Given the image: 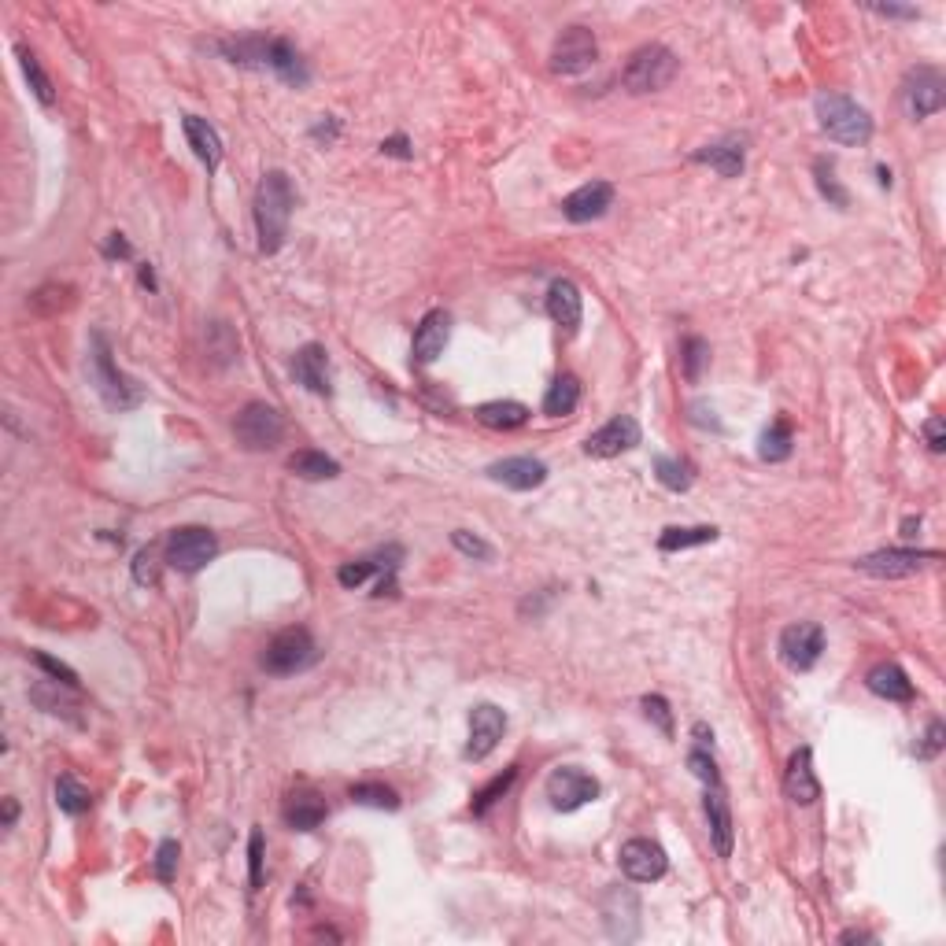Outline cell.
Masks as SVG:
<instances>
[{"mask_svg":"<svg viewBox=\"0 0 946 946\" xmlns=\"http://www.w3.org/2000/svg\"><path fill=\"white\" fill-rule=\"evenodd\" d=\"M618 862H621V873L629 876V880H636V884H655L669 869L666 850L658 847L655 839H629V843L621 847Z\"/></svg>","mask_w":946,"mask_h":946,"instance_id":"cell-12","label":"cell"},{"mask_svg":"<svg viewBox=\"0 0 946 946\" xmlns=\"http://www.w3.org/2000/svg\"><path fill=\"white\" fill-rule=\"evenodd\" d=\"M134 581H137V584H156V551H152V547L137 551V558H134Z\"/></svg>","mask_w":946,"mask_h":946,"instance_id":"cell-48","label":"cell"},{"mask_svg":"<svg viewBox=\"0 0 946 946\" xmlns=\"http://www.w3.org/2000/svg\"><path fill=\"white\" fill-rule=\"evenodd\" d=\"M488 477L503 488H514V492H533L547 481V466L533 455H514V459L492 462Z\"/></svg>","mask_w":946,"mask_h":946,"instance_id":"cell-18","label":"cell"},{"mask_svg":"<svg viewBox=\"0 0 946 946\" xmlns=\"http://www.w3.org/2000/svg\"><path fill=\"white\" fill-rule=\"evenodd\" d=\"M599 60V41L588 26H566L551 45V71L555 74H584Z\"/></svg>","mask_w":946,"mask_h":946,"instance_id":"cell-9","label":"cell"},{"mask_svg":"<svg viewBox=\"0 0 946 946\" xmlns=\"http://www.w3.org/2000/svg\"><path fill=\"white\" fill-rule=\"evenodd\" d=\"M248 884L252 891L263 887V828H252L248 836Z\"/></svg>","mask_w":946,"mask_h":946,"instance_id":"cell-43","label":"cell"},{"mask_svg":"<svg viewBox=\"0 0 946 946\" xmlns=\"http://www.w3.org/2000/svg\"><path fill=\"white\" fill-rule=\"evenodd\" d=\"M315 137L318 141H337V122H318Z\"/></svg>","mask_w":946,"mask_h":946,"instance_id":"cell-54","label":"cell"},{"mask_svg":"<svg viewBox=\"0 0 946 946\" xmlns=\"http://www.w3.org/2000/svg\"><path fill=\"white\" fill-rule=\"evenodd\" d=\"M869 939H873L869 932H843L839 935V943H869Z\"/></svg>","mask_w":946,"mask_h":946,"instance_id":"cell-57","label":"cell"},{"mask_svg":"<svg viewBox=\"0 0 946 946\" xmlns=\"http://www.w3.org/2000/svg\"><path fill=\"white\" fill-rule=\"evenodd\" d=\"M873 12L887 19H917V8H895V4H873Z\"/></svg>","mask_w":946,"mask_h":946,"instance_id":"cell-52","label":"cell"},{"mask_svg":"<svg viewBox=\"0 0 946 946\" xmlns=\"http://www.w3.org/2000/svg\"><path fill=\"white\" fill-rule=\"evenodd\" d=\"M289 470L296 473V477H304V481H329V477H337L340 466L337 459H329L326 451H296V455H289Z\"/></svg>","mask_w":946,"mask_h":946,"instance_id":"cell-31","label":"cell"},{"mask_svg":"<svg viewBox=\"0 0 946 946\" xmlns=\"http://www.w3.org/2000/svg\"><path fill=\"white\" fill-rule=\"evenodd\" d=\"M547 799L558 813H573L599 799V780L577 769V765H562L547 777Z\"/></svg>","mask_w":946,"mask_h":946,"instance_id":"cell-10","label":"cell"},{"mask_svg":"<svg viewBox=\"0 0 946 946\" xmlns=\"http://www.w3.org/2000/svg\"><path fill=\"white\" fill-rule=\"evenodd\" d=\"M326 813H329L326 799L311 788H296L289 799H285V806H281L285 825L296 828V832H315V828L326 821Z\"/></svg>","mask_w":946,"mask_h":946,"instance_id":"cell-22","label":"cell"},{"mask_svg":"<svg viewBox=\"0 0 946 946\" xmlns=\"http://www.w3.org/2000/svg\"><path fill=\"white\" fill-rule=\"evenodd\" d=\"M15 817H19V806H15V799H4V828H12Z\"/></svg>","mask_w":946,"mask_h":946,"instance_id":"cell-56","label":"cell"},{"mask_svg":"<svg viewBox=\"0 0 946 946\" xmlns=\"http://www.w3.org/2000/svg\"><path fill=\"white\" fill-rule=\"evenodd\" d=\"M34 662H37V666H41V669H49L52 677H56V684H67V688H74V684H78V673H74L71 666H63V662H56V658H49V655H41V651H37Z\"/></svg>","mask_w":946,"mask_h":946,"instance_id":"cell-47","label":"cell"},{"mask_svg":"<svg viewBox=\"0 0 946 946\" xmlns=\"http://www.w3.org/2000/svg\"><path fill=\"white\" fill-rule=\"evenodd\" d=\"M688 765H692V773L703 780V784H717V765H714V758H710V751L695 747V751L688 754Z\"/></svg>","mask_w":946,"mask_h":946,"instance_id":"cell-46","label":"cell"},{"mask_svg":"<svg viewBox=\"0 0 946 946\" xmlns=\"http://www.w3.org/2000/svg\"><path fill=\"white\" fill-rule=\"evenodd\" d=\"M89 377H93V385H97V392L104 396V403L108 407H115V411H130V407H137V403L145 400V389L137 385L134 377H126L115 366V359H111V348L108 340L100 337V333H93V352H89Z\"/></svg>","mask_w":946,"mask_h":946,"instance_id":"cell-4","label":"cell"},{"mask_svg":"<svg viewBox=\"0 0 946 946\" xmlns=\"http://www.w3.org/2000/svg\"><path fill=\"white\" fill-rule=\"evenodd\" d=\"M396 558H400V547H389V555H385V562H377V558H359V562H348V566H340L337 581L344 584V588H359V584L370 577V573L377 570H396Z\"/></svg>","mask_w":946,"mask_h":946,"instance_id":"cell-35","label":"cell"},{"mask_svg":"<svg viewBox=\"0 0 946 946\" xmlns=\"http://www.w3.org/2000/svg\"><path fill=\"white\" fill-rule=\"evenodd\" d=\"M507 732V714L492 703H481L470 710V743H466V758L470 762H485L488 754L496 751L499 740Z\"/></svg>","mask_w":946,"mask_h":946,"instance_id":"cell-14","label":"cell"},{"mask_svg":"<svg viewBox=\"0 0 946 946\" xmlns=\"http://www.w3.org/2000/svg\"><path fill=\"white\" fill-rule=\"evenodd\" d=\"M292 207H296V189H292L285 170H270L255 189V233H259V252L274 255L285 244L289 233Z\"/></svg>","mask_w":946,"mask_h":946,"instance_id":"cell-2","label":"cell"},{"mask_svg":"<svg viewBox=\"0 0 946 946\" xmlns=\"http://www.w3.org/2000/svg\"><path fill=\"white\" fill-rule=\"evenodd\" d=\"M603 924L607 935L618 943H632L640 935V898L629 887H610L603 895Z\"/></svg>","mask_w":946,"mask_h":946,"instance_id":"cell-15","label":"cell"},{"mask_svg":"<svg viewBox=\"0 0 946 946\" xmlns=\"http://www.w3.org/2000/svg\"><path fill=\"white\" fill-rule=\"evenodd\" d=\"M547 315H551L555 326L570 329V333L581 326L584 300H581V289H577L570 278H558L555 285L547 289Z\"/></svg>","mask_w":946,"mask_h":946,"instance_id":"cell-24","label":"cell"},{"mask_svg":"<svg viewBox=\"0 0 946 946\" xmlns=\"http://www.w3.org/2000/svg\"><path fill=\"white\" fill-rule=\"evenodd\" d=\"M784 791H788L791 802L799 806H810V802L821 799V784L813 777V751L810 747H799L791 754L788 769H784Z\"/></svg>","mask_w":946,"mask_h":946,"instance_id":"cell-23","label":"cell"},{"mask_svg":"<svg viewBox=\"0 0 946 946\" xmlns=\"http://www.w3.org/2000/svg\"><path fill=\"white\" fill-rule=\"evenodd\" d=\"M695 163L714 167L721 178H740L743 163H747V152H743V141L725 137V141H714V145L699 148V152H695Z\"/></svg>","mask_w":946,"mask_h":946,"instance_id":"cell-28","label":"cell"},{"mask_svg":"<svg viewBox=\"0 0 946 946\" xmlns=\"http://www.w3.org/2000/svg\"><path fill=\"white\" fill-rule=\"evenodd\" d=\"M477 422L488 425V429H503V433H510V429H522L525 422H529V407L518 400H492V403H481L477 407Z\"/></svg>","mask_w":946,"mask_h":946,"instance_id":"cell-29","label":"cell"},{"mask_svg":"<svg viewBox=\"0 0 946 946\" xmlns=\"http://www.w3.org/2000/svg\"><path fill=\"white\" fill-rule=\"evenodd\" d=\"M610 204H614V185L588 182V185H581L577 193H570L566 200H562V215H566L570 222H592V219H603Z\"/></svg>","mask_w":946,"mask_h":946,"instance_id":"cell-20","label":"cell"},{"mask_svg":"<svg viewBox=\"0 0 946 946\" xmlns=\"http://www.w3.org/2000/svg\"><path fill=\"white\" fill-rule=\"evenodd\" d=\"M817 185H821V193H825L828 204H836V207L850 204V196L843 193V185L836 182V167H832L828 159H817Z\"/></svg>","mask_w":946,"mask_h":946,"instance_id":"cell-41","label":"cell"},{"mask_svg":"<svg viewBox=\"0 0 946 946\" xmlns=\"http://www.w3.org/2000/svg\"><path fill=\"white\" fill-rule=\"evenodd\" d=\"M233 433L248 451H270L278 448L285 437V418L270 403H244L241 414L233 418Z\"/></svg>","mask_w":946,"mask_h":946,"instance_id":"cell-7","label":"cell"},{"mask_svg":"<svg viewBox=\"0 0 946 946\" xmlns=\"http://www.w3.org/2000/svg\"><path fill=\"white\" fill-rule=\"evenodd\" d=\"M451 340V315L448 311H429V315L418 322V329H414V363H437L440 355H444V348H448Z\"/></svg>","mask_w":946,"mask_h":946,"instance_id":"cell-19","label":"cell"},{"mask_svg":"<svg viewBox=\"0 0 946 946\" xmlns=\"http://www.w3.org/2000/svg\"><path fill=\"white\" fill-rule=\"evenodd\" d=\"M825 655V632L813 621H799V625H788L780 632V658L784 666L795 669V673H810Z\"/></svg>","mask_w":946,"mask_h":946,"instance_id":"cell-11","label":"cell"},{"mask_svg":"<svg viewBox=\"0 0 946 946\" xmlns=\"http://www.w3.org/2000/svg\"><path fill=\"white\" fill-rule=\"evenodd\" d=\"M514 777H518V769H507L503 777H496V780H492V784H485V788L477 791V795H473V813L481 817V813L492 810V806H496V802L503 799V795H507V791H510V784H514Z\"/></svg>","mask_w":946,"mask_h":946,"instance_id":"cell-40","label":"cell"},{"mask_svg":"<svg viewBox=\"0 0 946 946\" xmlns=\"http://www.w3.org/2000/svg\"><path fill=\"white\" fill-rule=\"evenodd\" d=\"M924 437H928V448H932V451H943L946 448L943 418H928V422H924Z\"/></svg>","mask_w":946,"mask_h":946,"instance_id":"cell-49","label":"cell"},{"mask_svg":"<svg viewBox=\"0 0 946 946\" xmlns=\"http://www.w3.org/2000/svg\"><path fill=\"white\" fill-rule=\"evenodd\" d=\"M917 529H921V518H906V522H902V536H906V540H913Z\"/></svg>","mask_w":946,"mask_h":946,"instance_id":"cell-58","label":"cell"},{"mask_svg":"<svg viewBox=\"0 0 946 946\" xmlns=\"http://www.w3.org/2000/svg\"><path fill=\"white\" fill-rule=\"evenodd\" d=\"M215 555H219V540H215L211 529L185 525V529H174V533L167 536V562L174 570L196 573V570H204Z\"/></svg>","mask_w":946,"mask_h":946,"instance_id":"cell-8","label":"cell"},{"mask_svg":"<svg viewBox=\"0 0 946 946\" xmlns=\"http://www.w3.org/2000/svg\"><path fill=\"white\" fill-rule=\"evenodd\" d=\"M706 821H710V839H714V850L721 854V858H728L732 854V810H728V799L725 791L717 788V784H710V791H706Z\"/></svg>","mask_w":946,"mask_h":946,"instance_id":"cell-27","label":"cell"},{"mask_svg":"<svg viewBox=\"0 0 946 946\" xmlns=\"http://www.w3.org/2000/svg\"><path fill=\"white\" fill-rule=\"evenodd\" d=\"M717 536L721 533H717L714 525H673V529H666V533L658 536V547H662V551H684V547L714 544Z\"/></svg>","mask_w":946,"mask_h":946,"instance_id":"cell-32","label":"cell"},{"mask_svg":"<svg viewBox=\"0 0 946 946\" xmlns=\"http://www.w3.org/2000/svg\"><path fill=\"white\" fill-rule=\"evenodd\" d=\"M706 366H710V344L703 337H684V344H680V370H684V377L695 385Z\"/></svg>","mask_w":946,"mask_h":946,"instance_id":"cell-37","label":"cell"},{"mask_svg":"<svg viewBox=\"0 0 946 946\" xmlns=\"http://www.w3.org/2000/svg\"><path fill=\"white\" fill-rule=\"evenodd\" d=\"M89 802H93L89 788H82V784H78L74 777H67V773H63V777L56 780V806H60L63 813L78 817V813L89 810Z\"/></svg>","mask_w":946,"mask_h":946,"instance_id":"cell-38","label":"cell"},{"mask_svg":"<svg viewBox=\"0 0 946 946\" xmlns=\"http://www.w3.org/2000/svg\"><path fill=\"white\" fill-rule=\"evenodd\" d=\"M655 477L669 492H688L695 481V466L688 459H673V455H655Z\"/></svg>","mask_w":946,"mask_h":946,"instance_id":"cell-33","label":"cell"},{"mask_svg":"<svg viewBox=\"0 0 946 946\" xmlns=\"http://www.w3.org/2000/svg\"><path fill=\"white\" fill-rule=\"evenodd\" d=\"M577 403H581V381L573 374H562L551 381V389H547L544 396V414H551V418H562V414H573L577 411Z\"/></svg>","mask_w":946,"mask_h":946,"instance_id":"cell-30","label":"cell"},{"mask_svg":"<svg viewBox=\"0 0 946 946\" xmlns=\"http://www.w3.org/2000/svg\"><path fill=\"white\" fill-rule=\"evenodd\" d=\"M352 802H359V806H374V810H400V795L392 788H385V784H355L352 791Z\"/></svg>","mask_w":946,"mask_h":946,"instance_id":"cell-39","label":"cell"},{"mask_svg":"<svg viewBox=\"0 0 946 946\" xmlns=\"http://www.w3.org/2000/svg\"><path fill=\"white\" fill-rule=\"evenodd\" d=\"M939 551H910V547H884V551H873V555L858 558V570L873 573V577H913L924 562H935Z\"/></svg>","mask_w":946,"mask_h":946,"instance_id":"cell-13","label":"cell"},{"mask_svg":"<svg viewBox=\"0 0 946 946\" xmlns=\"http://www.w3.org/2000/svg\"><path fill=\"white\" fill-rule=\"evenodd\" d=\"M182 126H185V141H189V148L196 152V159H200L207 170H219V163H222L219 130H215L207 119H200V115H185Z\"/></svg>","mask_w":946,"mask_h":946,"instance_id":"cell-25","label":"cell"},{"mask_svg":"<svg viewBox=\"0 0 946 946\" xmlns=\"http://www.w3.org/2000/svg\"><path fill=\"white\" fill-rule=\"evenodd\" d=\"M695 740H699V747L706 751V747H714V732H706V725L699 721V725H695Z\"/></svg>","mask_w":946,"mask_h":946,"instance_id":"cell-55","label":"cell"},{"mask_svg":"<svg viewBox=\"0 0 946 946\" xmlns=\"http://www.w3.org/2000/svg\"><path fill=\"white\" fill-rule=\"evenodd\" d=\"M924 747H921V758H932V754H939V747H943V725L939 721H932V728H928V736H924Z\"/></svg>","mask_w":946,"mask_h":946,"instance_id":"cell-51","label":"cell"},{"mask_svg":"<svg viewBox=\"0 0 946 946\" xmlns=\"http://www.w3.org/2000/svg\"><path fill=\"white\" fill-rule=\"evenodd\" d=\"M636 444H640V422H636L632 414H618V418L599 425L592 437L584 440V451H588L592 459H614L621 451H632Z\"/></svg>","mask_w":946,"mask_h":946,"instance_id":"cell-16","label":"cell"},{"mask_svg":"<svg viewBox=\"0 0 946 946\" xmlns=\"http://www.w3.org/2000/svg\"><path fill=\"white\" fill-rule=\"evenodd\" d=\"M141 285H148V289H156V278H152V270L141 267Z\"/></svg>","mask_w":946,"mask_h":946,"instance_id":"cell-59","label":"cell"},{"mask_svg":"<svg viewBox=\"0 0 946 946\" xmlns=\"http://www.w3.org/2000/svg\"><path fill=\"white\" fill-rule=\"evenodd\" d=\"M381 152H385V156H400V159H411V156H414V152H411V141H407L403 134L389 137V141L381 145Z\"/></svg>","mask_w":946,"mask_h":946,"instance_id":"cell-50","label":"cell"},{"mask_svg":"<svg viewBox=\"0 0 946 946\" xmlns=\"http://www.w3.org/2000/svg\"><path fill=\"white\" fill-rule=\"evenodd\" d=\"M865 684H869V692L880 695V699H887V703H910L913 695V680L902 673V666H895V662H880V666L869 669V677H865Z\"/></svg>","mask_w":946,"mask_h":946,"instance_id":"cell-26","label":"cell"},{"mask_svg":"<svg viewBox=\"0 0 946 946\" xmlns=\"http://www.w3.org/2000/svg\"><path fill=\"white\" fill-rule=\"evenodd\" d=\"M946 104V82L935 67H917L906 78V108L913 119H928L935 111H943Z\"/></svg>","mask_w":946,"mask_h":946,"instance_id":"cell-17","label":"cell"},{"mask_svg":"<svg viewBox=\"0 0 946 946\" xmlns=\"http://www.w3.org/2000/svg\"><path fill=\"white\" fill-rule=\"evenodd\" d=\"M758 455H762L765 462H784L791 455V425L784 422V418H777V422L762 433V440H758Z\"/></svg>","mask_w":946,"mask_h":946,"instance_id":"cell-36","label":"cell"},{"mask_svg":"<svg viewBox=\"0 0 946 946\" xmlns=\"http://www.w3.org/2000/svg\"><path fill=\"white\" fill-rule=\"evenodd\" d=\"M292 377L304 385L307 392L315 396H329L333 385H329V355L322 344H304L296 359H292Z\"/></svg>","mask_w":946,"mask_h":946,"instance_id":"cell-21","label":"cell"},{"mask_svg":"<svg viewBox=\"0 0 946 946\" xmlns=\"http://www.w3.org/2000/svg\"><path fill=\"white\" fill-rule=\"evenodd\" d=\"M315 658H318L315 636L307 629H300V625H292V629H281L278 636L267 643L263 669L274 673V677H289V673H300V669L315 666Z\"/></svg>","mask_w":946,"mask_h":946,"instance_id":"cell-6","label":"cell"},{"mask_svg":"<svg viewBox=\"0 0 946 946\" xmlns=\"http://www.w3.org/2000/svg\"><path fill=\"white\" fill-rule=\"evenodd\" d=\"M643 714H647V721H655L666 736H673V714H669V703L662 695H643Z\"/></svg>","mask_w":946,"mask_h":946,"instance_id":"cell-44","label":"cell"},{"mask_svg":"<svg viewBox=\"0 0 946 946\" xmlns=\"http://www.w3.org/2000/svg\"><path fill=\"white\" fill-rule=\"evenodd\" d=\"M108 255H122V259H130V244L122 241V233H111V241H108Z\"/></svg>","mask_w":946,"mask_h":946,"instance_id":"cell-53","label":"cell"},{"mask_svg":"<svg viewBox=\"0 0 946 946\" xmlns=\"http://www.w3.org/2000/svg\"><path fill=\"white\" fill-rule=\"evenodd\" d=\"M813 108H817L821 130L839 145H865L873 137V119L858 100L843 97V93H821L813 100Z\"/></svg>","mask_w":946,"mask_h":946,"instance_id":"cell-3","label":"cell"},{"mask_svg":"<svg viewBox=\"0 0 946 946\" xmlns=\"http://www.w3.org/2000/svg\"><path fill=\"white\" fill-rule=\"evenodd\" d=\"M451 544L459 547L462 555L481 558V562H488V558H492V544H485L481 536H470L466 529H455V533H451Z\"/></svg>","mask_w":946,"mask_h":946,"instance_id":"cell-45","label":"cell"},{"mask_svg":"<svg viewBox=\"0 0 946 946\" xmlns=\"http://www.w3.org/2000/svg\"><path fill=\"white\" fill-rule=\"evenodd\" d=\"M15 56H19V67H23L26 82H30V89H34V97L41 100V104H56V93H52V78L45 74L41 60H37V56H34L30 49H26V45H19V49H15Z\"/></svg>","mask_w":946,"mask_h":946,"instance_id":"cell-34","label":"cell"},{"mask_svg":"<svg viewBox=\"0 0 946 946\" xmlns=\"http://www.w3.org/2000/svg\"><path fill=\"white\" fill-rule=\"evenodd\" d=\"M677 67L680 60L666 45H643V49L632 52V60L625 63L621 82H625L629 93H658V89H666V85L677 78Z\"/></svg>","mask_w":946,"mask_h":946,"instance_id":"cell-5","label":"cell"},{"mask_svg":"<svg viewBox=\"0 0 946 946\" xmlns=\"http://www.w3.org/2000/svg\"><path fill=\"white\" fill-rule=\"evenodd\" d=\"M226 52L230 63H241V67H263V71H274L281 82L289 85H307V63L304 56L296 52L292 41L285 37H237V41H222L219 45Z\"/></svg>","mask_w":946,"mask_h":946,"instance_id":"cell-1","label":"cell"},{"mask_svg":"<svg viewBox=\"0 0 946 946\" xmlns=\"http://www.w3.org/2000/svg\"><path fill=\"white\" fill-rule=\"evenodd\" d=\"M178 858H182V847H178V839H163L156 850V876L163 880V884H170L174 876H178Z\"/></svg>","mask_w":946,"mask_h":946,"instance_id":"cell-42","label":"cell"}]
</instances>
